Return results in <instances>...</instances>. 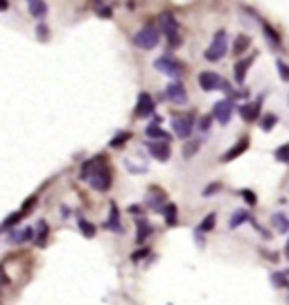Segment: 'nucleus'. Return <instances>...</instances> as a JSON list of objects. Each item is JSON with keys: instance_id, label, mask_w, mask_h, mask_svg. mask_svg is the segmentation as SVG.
Returning a JSON list of instances; mask_svg holds the SVG:
<instances>
[{"instance_id": "nucleus-14", "label": "nucleus", "mask_w": 289, "mask_h": 305, "mask_svg": "<svg viewBox=\"0 0 289 305\" xmlns=\"http://www.w3.org/2000/svg\"><path fill=\"white\" fill-rule=\"evenodd\" d=\"M253 59H255V54H251V57H246L244 61H240V64L235 66V79L237 82H244V77H246V73H249V66L253 64Z\"/></svg>"}, {"instance_id": "nucleus-19", "label": "nucleus", "mask_w": 289, "mask_h": 305, "mask_svg": "<svg viewBox=\"0 0 289 305\" xmlns=\"http://www.w3.org/2000/svg\"><path fill=\"white\" fill-rule=\"evenodd\" d=\"M212 226H215V212H210L206 219L201 221L199 226H196V233H208V231H212Z\"/></svg>"}, {"instance_id": "nucleus-3", "label": "nucleus", "mask_w": 289, "mask_h": 305, "mask_svg": "<svg viewBox=\"0 0 289 305\" xmlns=\"http://www.w3.org/2000/svg\"><path fill=\"white\" fill-rule=\"evenodd\" d=\"M161 27H163V34L167 36L170 45H179L181 39H179V20L174 18L172 11H163L161 14Z\"/></svg>"}, {"instance_id": "nucleus-17", "label": "nucleus", "mask_w": 289, "mask_h": 305, "mask_svg": "<svg viewBox=\"0 0 289 305\" xmlns=\"http://www.w3.org/2000/svg\"><path fill=\"white\" fill-rule=\"evenodd\" d=\"M45 11H48L45 2H41V0H34V2H30V14L34 16V18H43Z\"/></svg>"}, {"instance_id": "nucleus-21", "label": "nucleus", "mask_w": 289, "mask_h": 305, "mask_svg": "<svg viewBox=\"0 0 289 305\" xmlns=\"http://www.w3.org/2000/svg\"><path fill=\"white\" fill-rule=\"evenodd\" d=\"M145 133H147L149 138H161V140H170V136H167V133L163 131L161 127H156V124H149L147 131H145Z\"/></svg>"}, {"instance_id": "nucleus-8", "label": "nucleus", "mask_w": 289, "mask_h": 305, "mask_svg": "<svg viewBox=\"0 0 289 305\" xmlns=\"http://www.w3.org/2000/svg\"><path fill=\"white\" fill-rule=\"evenodd\" d=\"M230 115H233V102H230V100H221V102H217L215 108H212V118H217L221 124H228Z\"/></svg>"}, {"instance_id": "nucleus-32", "label": "nucleus", "mask_w": 289, "mask_h": 305, "mask_svg": "<svg viewBox=\"0 0 289 305\" xmlns=\"http://www.w3.org/2000/svg\"><path fill=\"white\" fill-rule=\"evenodd\" d=\"M278 73H280V79L289 82V66L285 64V61H278Z\"/></svg>"}, {"instance_id": "nucleus-5", "label": "nucleus", "mask_w": 289, "mask_h": 305, "mask_svg": "<svg viewBox=\"0 0 289 305\" xmlns=\"http://www.w3.org/2000/svg\"><path fill=\"white\" fill-rule=\"evenodd\" d=\"M156 68L161 70V73H165V75H172V77H181V73H183V64L181 61H177V59H172L170 54L156 59Z\"/></svg>"}, {"instance_id": "nucleus-33", "label": "nucleus", "mask_w": 289, "mask_h": 305, "mask_svg": "<svg viewBox=\"0 0 289 305\" xmlns=\"http://www.w3.org/2000/svg\"><path fill=\"white\" fill-rule=\"evenodd\" d=\"M219 190H221V186H219V183H212V186H208L206 190H203V197H210L212 192H219Z\"/></svg>"}, {"instance_id": "nucleus-9", "label": "nucleus", "mask_w": 289, "mask_h": 305, "mask_svg": "<svg viewBox=\"0 0 289 305\" xmlns=\"http://www.w3.org/2000/svg\"><path fill=\"white\" fill-rule=\"evenodd\" d=\"M154 113V100L149 93H140L138 95V104H136V115L138 118H149Z\"/></svg>"}, {"instance_id": "nucleus-31", "label": "nucleus", "mask_w": 289, "mask_h": 305, "mask_svg": "<svg viewBox=\"0 0 289 305\" xmlns=\"http://www.w3.org/2000/svg\"><path fill=\"white\" fill-rule=\"evenodd\" d=\"M23 217H25V212H23V210H18V212H14V215H11V217H9V219H7V221H5V224H2V226H5V228H9V226H14L16 221H20V219H23Z\"/></svg>"}, {"instance_id": "nucleus-35", "label": "nucleus", "mask_w": 289, "mask_h": 305, "mask_svg": "<svg viewBox=\"0 0 289 305\" xmlns=\"http://www.w3.org/2000/svg\"><path fill=\"white\" fill-rule=\"evenodd\" d=\"M242 197H244L246 202L251 203V206H253V203H255V195H253V192H251V190H242Z\"/></svg>"}, {"instance_id": "nucleus-15", "label": "nucleus", "mask_w": 289, "mask_h": 305, "mask_svg": "<svg viewBox=\"0 0 289 305\" xmlns=\"http://www.w3.org/2000/svg\"><path fill=\"white\" fill-rule=\"evenodd\" d=\"M106 228L108 231H120V215H118V206L111 203V217L106 221Z\"/></svg>"}, {"instance_id": "nucleus-22", "label": "nucleus", "mask_w": 289, "mask_h": 305, "mask_svg": "<svg viewBox=\"0 0 289 305\" xmlns=\"http://www.w3.org/2000/svg\"><path fill=\"white\" fill-rule=\"evenodd\" d=\"M149 235H152V226H149L147 221L138 219V242H142L145 237H149Z\"/></svg>"}, {"instance_id": "nucleus-16", "label": "nucleus", "mask_w": 289, "mask_h": 305, "mask_svg": "<svg viewBox=\"0 0 289 305\" xmlns=\"http://www.w3.org/2000/svg\"><path fill=\"white\" fill-rule=\"evenodd\" d=\"M249 45H251V39L246 34H240L235 39V45H233V52L235 54H244L246 50H249Z\"/></svg>"}, {"instance_id": "nucleus-4", "label": "nucleus", "mask_w": 289, "mask_h": 305, "mask_svg": "<svg viewBox=\"0 0 289 305\" xmlns=\"http://www.w3.org/2000/svg\"><path fill=\"white\" fill-rule=\"evenodd\" d=\"M226 50H228V39H226V30H219L215 34V39H212L210 48L206 50V59L208 61H219L221 57L226 54Z\"/></svg>"}, {"instance_id": "nucleus-38", "label": "nucleus", "mask_w": 289, "mask_h": 305, "mask_svg": "<svg viewBox=\"0 0 289 305\" xmlns=\"http://www.w3.org/2000/svg\"><path fill=\"white\" fill-rule=\"evenodd\" d=\"M7 9V0H0V11H5Z\"/></svg>"}, {"instance_id": "nucleus-36", "label": "nucleus", "mask_w": 289, "mask_h": 305, "mask_svg": "<svg viewBox=\"0 0 289 305\" xmlns=\"http://www.w3.org/2000/svg\"><path fill=\"white\" fill-rule=\"evenodd\" d=\"M36 32H39V36H41V39H48V27H43V25H41V27H39V30H36Z\"/></svg>"}, {"instance_id": "nucleus-10", "label": "nucleus", "mask_w": 289, "mask_h": 305, "mask_svg": "<svg viewBox=\"0 0 289 305\" xmlns=\"http://www.w3.org/2000/svg\"><path fill=\"white\" fill-rule=\"evenodd\" d=\"M249 145H251V140H249V138H242V140H237V145H233V147H230L228 152H226L224 156H221V161H224V163H228V161H235L237 156H242V154H244L246 149H249Z\"/></svg>"}, {"instance_id": "nucleus-24", "label": "nucleus", "mask_w": 289, "mask_h": 305, "mask_svg": "<svg viewBox=\"0 0 289 305\" xmlns=\"http://www.w3.org/2000/svg\"><path fill=\"white\" fill-rule=\"evenodd\" d=\"M276 122H278V118H276L274 113H267L265 118H262V124H260V127H262V131H271Z\"/></svg>"}, {"instance_id": "nucleus-7", "label": "nucleus", "mask_w": 289, "mask_h": 305, "mask_svg": "<svg viewBox=\"0 0 289 305\" xmlns=\"http://www.w3.org/2000/svg\"><path fill=\"white\" fill-rule=\"evenodd\" d=\"M199 86L206 91V93H210V91L224 89V82H221V77L217 73H210V70H206V73L199 75Z\"/></svg>"}, {"instance_id": "nucleus-2", "label": "nucleus", "mask_w": 289, "mask_h": 305, "mask_svg": "<svg viewBox=\"0 0 289 305\" xmlns=\"http://www.w3.org/2000/svg\"><path fill=\"white\" fill-rule=\"evenodd\" d=\"M161 41V32L154 27V25H145L136 36H133V43L138 45L140 50H154Z\"/></svg>"}, {"instance_id": "nucleus-26", "label": "nucleus", "mask_w": 289, "mask_h": 305, "mask_svg": "<svg viewBox=\"0 0 289 305\" xmlns=\"http://www.w3.org/2000/svg\"><path fill=\"white\" fill-rule=\"evenodd\" d=\"M199 147H201L199 140H192V143H188V145H186V149H183V156H186V158L194 156V154L199 152Z\"/></svg>"}, {"instance_id": "nucleus-29", "label": "nucleus", "mask_w": 289, "mask_h": 305, "mask_svg": "<svg viewBox=\"0 0 289 305\" xmlns=\"http://www.w3.org/2000/svg\"><path fill=\"white\" fill-rule=\"evenodd\" d=\"M262 30L267 32V36H269V41H274V43H280V34L274 30V27H271L269 23H262Z\"/></svg>"}, {"instance_id": "nucleus-6", "label": "nucleus", "mask_w": 289, "mask_h": 305, "mask_svg": "<svg viewBox=\"0 0 289 305\" xmlns=\"http://www.w3.org/2000/svg\"><path fill=\"white\" fill-rule=\"evenodd\" d=\"M172 129L177 133L179 138H188L194 129V118L192 115H177V118L172 120Z\"/></svg>"}, {"instance_id": "nucleus-18", "label": "nucleus", "mask_w": 289, "mask_h": 305, "mask_svg": "<svg viewBox=\"0 0 289 305\" xmlns=\"http://www.w3.org/2000/svg\"><path fill=\"white\" fill-rule=\"evenodd\" d=\"M271 224H274V226L278 228L280 233H287V231H289V219H287L285 215H280V212L271 217Z\"/></svg>"}, {"instance_id": "nucleus-12", "label": "nucleus", "mask_w": 289, "mask_h": 305, "mask_svg": "<svg viewBox=\"0 0 289 305\" xmlns=\"http://www.w3.org/2000/svg\"><path fill=\"white\" fill-rule=\"evenodd\" d=\"M165 95L172 100V102H177V104H183L188 100V93L186 89H183V84H179V82H174V84H170L165 89Z\"/></svg>"}, {"instance_id": "nucleus-20", "label": "nucleus", "mask_w": 289, "mask_h": 305, "mask_svg": "<svg viewBox=\"0 0 289 305\" xmlns=\"http://www.w3.org/2000/svg\"><path fill=\"white\" fill-rule=\"evenodd\" d=\"M244 221H249V212H246V210H237L235 215L230 217V228H237L240 224H244Z\"/></svg>"}, {"instance_id": "nucleus-30", "label": "nucleus", "mask_w": 289, "mask_h": 305, "mask_svg": "<svg viewBox=\"0 0 289 305\" xmlns=\"http://www.w3.org/2000/svg\"><path fill=\"white\" fill-rule=\"evenodd\" d=\"M25 240H32V228H25L18 235H11V242H25Z\"/></svg>"}, {"instance_id": "nucleus-25", "label": "nucleus", "mask_w": 289, "mask_h": 305, "mask_svg": "<svg viewBox=\"0 0 289 305\" xmlns=\"http://www.w3.org/2000/svg\"><path fill=\"white\" fill-rule=\"evenodd\" d=\"M79 231H82L86 237H93L95 235V226L91 224V221H86V219H79Z\"/></svg>"}, {"instance_id": "nucleus-27", "label": "nucleus", "mask_w": 289, "mask_h": 305, "mask_svg": "<svg viewBox=\"0 0 289 305\" xmlns=\"http://www.w3.org/2000/svg\"><path fill=\"white\" fill-rule=\"evenodd\" d=\"M129 138H131V133H129V131H120L118 136H115V138L111 140V145H113V147H122V145L127 143Z\"/></svg>"}, {"instance_id": "nucleus-11", "label": "nucleus", "mask_w": 289, "mask_h": 305, "mask_svg": "<svg viewBox=\"0 0 289 305\" xmlns=\"http://www.w3.org/2000/svg\"><path fill=\"white\" fill-rule=\"evenodd\" d=\"M149 152H152L154 158H158V161H167L170 158V143L167 140H158V143H147Z\"/></svg>"}, {"instance_id": "nucleus-37", "label": "nucleus", "mask_w": 289, "mask_h": 305, "mask_svg": "<svg viewBox=\"0 0 289 305\" xmlns=\"http://www.w3.org/2000/svg\"><path fill=\"white\" fill-rule=\"evenodd\" d=\"M147 251H149V249H140L138 253H133V260H140L142 256H147Z\"/></svg>"}, {"instance_id": "nucleus-39", "label": "nucleus", "mask_w": 289, "mask_h": 305, "mask_svg": "<svg viewBox=\"0 0 289 305\" xmlns=\"http://www.w3.org/2000/svg\"><path fill=\"white\" fill-rule=\"evenodd\" d=\"M285 258L289 260V240H287V244H285Z\"/></svg>"}, {"instance_id": "nucleus-23", "label": "nucleus", "mask_w": 289, "mask_h": 305, "mask_svg": "<svg viewBox=\"0 0 289 305\" xmlns=\"http://www.w3.org/2000/svg\"><path fill=\"white\" fill-rule=\"evenodd\" d=\"M163 212H165V221H167V224H170V226H174V224H177V206H174V203H167Z\"/></svg>"}, {"instance_id": "nucleus-1", "label": "nucleus", "mask_w": 289, "mask_h": 305, "mask_svg": "<svg viewBox=\"0 0 289 305\" xmlns=\"http://www.w3.org/2000/svg\"><path fill=\"white\" fill-rule=\"evenodd\" d=\"M82 177L99 192H106L111 188V170L102 163V158H93V161L84 163V170H82Z\"/></svg>"}, {"instance_id": "nucleus-13", "label": "nucleus", "mask_w": 289, "mask_h": 305, "mask_svg": "<svg viewBox=\"0 0 289 305\" xmlns=\"http://www.w3.org/2000/svg\"><path fill=\"white\" fill-rule=\"evenodd\" d=\"M240 113H242V118H244L246 122H253V120H258V115H260V102L242 104V106H240Z\"/></svg>"}, {"instance_id": "nucleus-40", "label": "nucleus", "mask_w": 289, "mask_h": 305, "mask_svg": "<svg viewBox=\"0 0 289 305\" xmlns=\"http://www.w3.org/2000/svg\"><path fill=\"white\" fill-rule=\"evenodd\" d=\"M30 2H34V0H30Z\"/></svg>"}, {"instance_id": "nucleus-28", "label": "nucleus", "mask_w": 289, "mask_h": 305, "mask_svg": "<svg viewBox=\"0 0 289 305\" xmlns=\"http://www.w3.org/2000/svg\"><path fill=\"white\" fill-rule=\"evenodd\" d=\"M276 158H278L280 163H287V165H289V143L276 149Z\"/></svg>"}, {"instance_id": "nucleus-34", "label": "nucleus", "mask_w": 289, "mask_h": 305, "mask_svg": "<svg viewBox=\"0 0 289 305\" xmlns=\"http://www.w3.org/2000/svg\"><path fill=\"white\" fill-rule=\"evenodd\" d=\"M210 122H212L210 115H206V118H201V124H199L201 131H208V129H210Z\"/></svg>"}]
</instances>
